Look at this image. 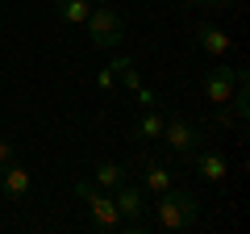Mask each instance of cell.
Wrapping results in <instances>:
<instances>
[{"label":"cell","mask_w":250,"mask_h":234,"mask_svg":"<svg viewBox=\"0 0 250 234\" xmlns=\"http://www.w3.org/2000/svg\"><path fill=\"white\" fill-rule=\"evenodd\" d=\"M196 222H200V201H196L192 188H175V184H171L167 192H159V201H154V226H159V230L184 234Z\"/></svg>","instance_id":"cell-1"},{"label":"cell","mask_w":250,"mask_h":234,"mask_svg":"<svg viewBox=\"0 0 250 234\" xmlns=\"http://www.w3.org/2000/svg\"><path fill=\"white\" fill-rule=\"evenodd\" d=\"M83 25H88L92 50H117V46L125 42V17L117 9H108V4H96Z\"/></svg>","instance_id":"cell-2"},{"label":"cell","mask_w":250,"mask_h":234,"mask_svg":"<svg viewBox=\"0 0 250 234\" xmlns=\"http://www.w3.org/2000/svg\"><path fill=\"white\" fill-rule=\"evenodd\" d=\"M75 192H80V201L88 205V217H92V226L96 230H121V213H117V201L108 197L100 184H92V180H75Z\"/></svg>","instance_id":"cell-3"},{"label":"cell","mask_w":250,"mask_h":234,"mask_svg":"<svg viewBox=\"0 0 250 234\" xmlns=\"http://www.w3.org/2000/svg\"><path fill=\"white\" fill-rule=\"evenodd\" d=\"M113 201H117V213H121L125 230H142V222H146V192L138 188V184L121 180L113 188Z\"/></svg>","instance_id":"cell-4"},{"label":"cell","mask_w":250,"mask_h":234,"mask_svg":"<svg viewBox=\"0 0 250 234\" xmlns=\"http://www.w3.org/2000/svg\"><path fill=\"white\" fill-rule=\"evenodd\" d=\"M163 142H167V151H175V155H192L200 146V134H196V126L192 121H184V117H167L163 121Z\"/></svg>","instance_id":"cell-5"},{"label":"cell","mask_w":250,"mask_h":234,"mask_svg":"<svg viewBox=\"0 0 250 234\" xmlns=\"http://www.w3.org/2000/svg\"><path fill=\"white\" fill-rule=\"evenodd\" d=\"M233 88H238V67H213V71L205 75V96H208V105H229V96H233Z\"/></svg>","instance_id":"cell-6"},{"label":"cell","mask_w":250,"mask_h":234,"mask_svg":"<svg viewBox=\"0 0 250 234\" xmlns=\"http://www.w3.org/2000/svg\"><path fill=\"white\" fill-rule=\"evenodd\" d=\"M0 180H4V197H13V201H21L34 188V176L25 171V163H13V159L0 167Z\"/></svg>","instance_id":"cell-7"},{"label":"cell","mask_w":250,"mask_h":234,"mask_svg":"<svg viewBox=\"0 0 250 234\" xmlns=\"http://www.w3.org/2000/svg\"><path fill=\"white\" fill-rule=\"evenodd\" d=\"M188 159H192V167H196L205 180H213V184H221V180H225V171H229V167H225V159H221L217 151H192Z\"/></svg>","instance_id":"cell-8"},{"label":"cell","mask_w":250,"mask_h":234,"mask_svg":"<svg viewBox=\"0 0 250 234\" xmlns=\"http://www.w3.org/2000/svg\"><path fill=\"white\" fill-rule=\"evenodd\" d=\"M196 42H200V50H208V54H225L229 50V38H225V29H217V25H200Z\"/></svg>","instance_id":"cell-9"},{"label":"cell","mask_w":250,"mask_h":234,"mask_svg":"<svg viewBox=\"0 0 250 234\" xmlns=\"http://www.w3.org/2000/svg\"><path fill=\"white\" fill-rule=\"evenodd\" d=\"M108 71H113V80H121V84H125L129 92H134L138 84H142V80H138V67H134V59H129V54H113V63H108Z\"/></svg>","instance_id":"cell-10"},{"label":"cell","mask_w":250,"mask_h":234,"mask_svg":"<svg viewBox=\"0 0 250 234\" xmlns=\"http://www.w3.org/2000/svg\"><path fill=\"white\" fill-rule=\"evenodd\" d=\"M121 180H125V171H121V163H113V159H104V163L92 167V184H100V188H117Z\"/></svg>","instance_id":"cell-11"},{"label":"cell","mask_w":250,"mask_h":234,"mask_svg":"<svg viewBox=\"0 0 250 234\" xmlns=\"http://www.w3.org/2000/svg\"><path fill=\"white\" fill-rule=\"evenodd\" d=\"M54 13H59L62 21H71V25H83V21H88V13H92V4H88V0H59V4H54Z\"/></svg>","instance_id":"cell-12"},{"label":"cell","mask_w":250,"mask_h":234,"mask_svg":"<svg viewBox=\"0 0 250 234\" xmlns=\"http://www.w3.org/2000/svg\"><path fill=\"white\" fill-rule=\"evenodd\" d=\"M142 180H146V188L159 197V192H167V188H171V167H167V163H150Z\"/></svg>","instance_id":"cell-13"},{"label":"cell","mask_w":250,"mask_h":234,"mask_svg":"<svg viewBox=\"0 0 250 234\" xmlns=\"http://www.w3.org/2000/svg\"><path fill=\"white\" fill-rule=\"evenodd\" d=\"M138 134H142V138H159V134H163V117L154 113V109H146V113H142V121H138Z\"/></svg>","instance_id":"cell-14"},{"label":"cell","mask_w":250,"mask_h":234,"mask_svg":"<svg viewBox=\"0 0 250 234\" xmlns=\"http://www.w3.org/2000/svg\"><path fill=\"white\" fill-rule=\"evenodd\" d=\"M134 100H138V105H146V109H154V92H150V88H142V84L134 88Z\"/></svg>","instance_id":"cell-15"},{"label":"cell","mask_w":250,"mask_h":234,"mask_svg":"<svg viewBox=\"0 0 250 234\" xmlns=\"http://www.w3.org/2000/svg\"><path fill=\"white\" fill-rule=\"evenodd\" d=\"M113 84H117V80H113V71H108V67H104V71L96 75V88H104V92H108V88H113Z\"/></svg>","instance_id":"cell-16"},{"label":"cell","mask_w":250,"mask_h":234,"mask_svg":"<svg viewBox=\"0 0 250 234\" xmlns=\"http://www.w3.org/2000/svg\"><path fill=\"white\" fill-rule=\"evenodd\" d=\"M9 159H13V142H9V138H0V167H4Z\"/></svg>","instance_id":"cell-17"},{"label":"cell","mask_w":250,"mask_h":234,"mask_svg":"<svg viewBox=\"0 0 250 234\" xmlns=\"http://www.w3.org/2000/svg\"><path fill=\"white\" fill-rule=\"evenodd\" d=\"M205 4H233V0H205Z\"/></svg>","instance_id":"cell-18"},{"label":"cell","mask_w":250,"mask_h":234,"mask_svg":"<svg viewBox=\"0 0 250 234\" xmlns=\"http://www.w3.org/2000/svg\"><path fill=\"white\" fill-rule=\"evenodd\" d=\"M88 4H108V0H88Z\"/></svg>","instance_id":"cell-19"}]
</instances>
